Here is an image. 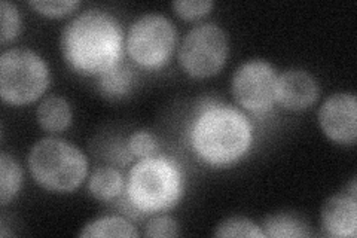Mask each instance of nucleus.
<instances>
[{"mask_svg": "<svg viewBox=\"0 0 357 238\" xmlns=\"http://www.w3.org/2000/svg\"><path fill=\"white\" fill-rule=\"evenodd\" d=\"M22 182V170L6 152L0 154V204L5 207L18 194Z\"/></svg>", "mask_w": 357, "mask_h": 238, "instance_id": "nucleus-17", "label": "nucleus"}, {"mask_svg": "<svg viewBox=\"0 0 357 238\" xmlns=\"http://www.w3.org/2000/svg\"><path fill=\"white\" fill-rule=\"evenodd\" d=\"M185 192V176L172 158H142L126 180L127 202L139 214L167 211L177 206Z\"/></svg>", "mask_w": 357, "mask_h": 238, "instance_id": "nucleus-3", "label": "nucleus"}, {"mask_svg": "<svg viewBox=\"0 0 357 238\" xmlns=\"http://www.w3.org/2000/svg\"><path fill=\"white\" fill-rule=\"evenodd\" d=\"M319 124L328 137L340 144H354L357 137V98L353 93H335L319 109Z\"/></svg>", "mask_w": 357, "mask_h": 238, "instance_id": "nucleus-9", "label": "nucleus"}, {"mask_svg": "<svg viewBox=\"0 0 357 238\" xmlns=\"http://www.w3.org/2000/svg\"><path fill=\"white\" fill-rule=\"evenodd\" d=\"M277 72L265 60L243 63L232 76V94L238 105L252 113H265L275 101Z\"/></svg>", "mask_w": 357, "mask_h": 238, "instance_id": "nucleus-8", "label": "nucleus"}, {"mask_svg": "<svg viewBox=\"0 0 357 238\" xmlns=\"http://www.w3.org/2000/svg\"><path fill=\"white\" fill-rule=\"evenodd\" d=\"M215 237H248V238H264L265 234L259 225L253 221L234 216L228 218L219 223L218 230L215 231Z\"/></svg>", "mask_w": 357, "mask_h": 238, "instance_id": "nucleus-18", "label": "nucleus"}, {"mask_svg": "<svg viewBox=\"0 0 357 238\" xmlns=\"http://www.w3.org/2000/svg\"><path fill=\"white\" fill-rule=\"evenodd\" d=\"M319 97V85L311 73L303 69H289L277 77L275 101L292 112L305 110Z\"/></svg>", "mask_w": 357, "mask_h": 238, "instance_id": "nucleus-10", "label": "nucleus"}, {"mask_svg": "<svg viewBox=\"0 0 357 238\" xmlns=\"http://www.w3.org/2000/svg\"><path fill=\"white\" fill-rule=\"evenodd\" d=\"M158 149H160L158 142H156V139L149 131L140 130V131L132 133L127 140L128 154L139 158V160H142V158L153 156L156 152H158Z\"/></svg>", "mask_w": 357, "mask_h": 238, "instance_id": "nucleus-20", "label": "nucleus"}, {"mask_svg": "<svg viewBox=\"0 0 357 238\" xmlns=\"http://www.w3.org/2000/svg\"><path fill=\"white\" fill-rule=\"evenodd\" d=\"M0 27H2V30H0V42L3 45L14 40L21 27L18 9L8 0L0 2Z\"/></svg>", "mask_w": 357, "mask_h": 238, "instance_id": "nucleus-19", "label": "nucleus"}, {"mask_svg": "<svg viewBox=\"0 0 357 238\" xmlns=\"http://www.w3.org/2000/svg\"><path fill=\"white\" fill-rule=\"evenodd\" d=\"M265 237L274 238H296L308 237L310 231L304 219L295 213H274L264 221Z\"/></svg>", "mask_w": 357, "mask_h": 238, "instance_id": "nucleus-14", "label": "nucleus"}, {"mask_svg": "<svg viewBox=\"0 0 357 238\" xmlns=\"http://www.w3.org/2000/svg\"><path fill=\"white\" fill-rule=\"evenodd\" d=\"M126 45L132 61L143 69H161L174 51V24L161 14L142 15L131 24Z\"/></svg>", "mask_w": 357, "mask_h": 238, "instance_id": "nucleus-6", "label": "nucleus"}, {"mask_svg": "<svg viewBox=\"0 0 357 238\" xmlns=\"http://www.w3.org/2000/svg\"><path fill=\"white\" fill-rule=\"evenodd\" d=\"M144 235L153 238H172L178 235V223L169 216V214H161V216H153L146 222L144 226Z\"/></svg>", "mask_w": 357, "mask_h": 238, "instance_id": "nucleus-22", "label": "nucleus"}, {"mask_svg": "<svg viewBox=\"0 0 357 238\" xmlns=\"http://www.w3.org/2000/svg\"><path fill=\"white\" fill-rule=\"evenodd\" d=\"M29 5L47 17H63L79 6L77 0H30Z\"/></svg>", "mask_w": 357, "mask_h": 238, "instance_id": "nucleus-21", "label": "nucleus"}, {"mask_svg": "<svg viewBox=\"0 0 357 238\" xmlns=\"http://www.w3.org/2000/svg\"><path fill=\"white\" fill-rule=\"evenodd\" d=\"M134 79H136V75H134L132 67L122 60L110 70L98 76V88L107 98H121L131 91Z\"/></svg>", "mask_w": 357, "mask_h": 238, "instance_id": "nucleus-15", "label": "nucleus"}, {"mask_svg": "<svg viewBox=\"0 0 357 238\" xmlns=\"http://www.w3.org/2000/svg\"><path fill=\"white\" fill-rule=\"evenodd\" d=\"M79 237H139L130 221L121 216H103L86 223L79 232Z\"/></svg>", "mask_w": 357, "mask_h": 238, "instance_id": "nucleus-16", "label": "nucleus"}, {"mask_svg": "<svg viewBox=\"0 0 357 238\" xmlns=\"http://www.w3.org/2000/svg\"><path fill=\"white\" fill-rule=\"evenodd\" d=\"M29 168L43 189L66 194L84 182L88 160L73 143L60 137H45L31 147Z\"/></svg>", "mask_w": 357, "mask_h": 238, "instance_id": "nucleus-4", "label": "nucleus"}, {"mask_svg": "<svg viewBox=\"0 0 357 238\" xmlns=\"http://www.w3.org/2000/svg\"><path fill=\"white\" fill-rule=\"evenodd\" d=\"M39 126L50 133L64 131L72 122V107L61 96H48L36 110Z\"/></svg>", "mask_w": 357, "mask_h": 238, "instance_id": "nucleus-12", "label": "nucleus"}, {"mask_svg": "<svg viewBox=\"0 0 357 238\" xmlns=\"http://www.w3.org/2000/svg\"><path fill=\"white\" fill-rule=\"evenodd\" d=\"M213 8V2L210 0H176L173 2L174 13L183 20H198L208 14Z\"/></svg>", "mask_w": 357, "mask_h": 238, "instance_id": "nucleus-23", "label": "nucleus"}, {"mask_svg": "<svg viewBox=\"0 0 357 238\" xmlns=\"http://www.w3.org/2000/svg\"><path fill=\"white\" fill-rule=\"evenodd\" d=\"M126 189V179L114 167H98L88 180V191L94 198L110 201L118 198Z\"/></svg>", "mask_w": 357, "mask_h": 238, "instance_id": "nucleus-13", "label": "nucleus"}, {"mask_svg": "<svg viewBox=\"0 0 357 238\" xmlns=\"http://www.w3.org/2000/svg\"><path fill=\"white\" fill-rule=\"evenodd\" d=\"M61 51L72 70L98 77L124 60V30L114 15L88 9L64 27Z\"/></svg>", "mask_w": 357, "mask_h": 238, "instance_id": "nucleus-1", "label": "nucleus"}, {"mask_svg": "<svg viewBox=\"0 0 357 238\" xmlns=\"http://www.w3.org/2000/svg\"><path fill=\"white\" fill-rule=\"evenodd\" d=\"M253 142V126L244 113L222 101H206L189 127L192 151L208 165L237 163Z\"/></svg>", "mask_w": 357, "mask_h": 238, "instance_id": "nucleus-2", "label": "nucleus"}, {"mask_svg": "<svg viewBox=\"0 0 357 238\" xmlns=\"http://www.w3.org/2000/svg\"><path fill=\"white\" fill-rule=\"evenodd\" d=\"M229 52L228 35L215 22H203L189 30L178 48V61L192 77L216 75Z\"/></svg>", "mask_w": 357, "mask_h": 238, "instance_id": "nucleus-7", "label": "nucleus"}, {"mask_svg": "<svg viewBox=\"0 0 357 238\" xmlns=\"http://www.w3.org/2000/svg\"><path fill=\"white\" fill-rule=\"evenodd\" d=\"M51 81L42 57L29 48H13L0 55V96L9 105H29L38 100Z\"/></svg>", "mask_w": 357, "mask_h": 238, "instance_id": "nucleus-5", "label": "nucleus"}, {"mask_svg": "<svg viewBox=\"0 0 357 238\" xmlns=\"http://www.w3.org/2000/svg\"><path fill=\"white\" fill-rule=\"evenodd\" d=\"M320 221L328 235L354 238L357 234V202L353 194H337L321 207Z\"/></svg>", "mask_w": 357, "mask_h": 238, "instance_id": "nucleus-11", "label": "nucleus"}]
</instances>
